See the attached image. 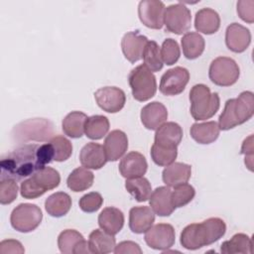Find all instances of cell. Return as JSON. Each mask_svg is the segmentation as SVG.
<instances>
[{
  "label": "cell",
  "instance_id": "obj_8",
  "mask_svg": "<svg viewBox=\"0 0 254 254\" xmlns=\"http://www.w3.org/2000/svg\"><path fill=\"white\" fill-rule=\"evenodd\" d=\"M43 213L41 208L33 203H20L11 212L12 227L19 232H31L41 223Z\"/></svg>",
  "mask_w": 254,
  "mask_h": 254
},
{
  "label": "cell",
  "instance_id": "obj_18",
  "mask_svg": "<svg viewBox=\"0 0 254 254\" xmlns=\"http://www.w3.org/2000/svg\"><path fill=\"white\" fill-rule=\"evenodd\" d=\"M147 43V37L141 35L138 31L127 32L121 40V49L124 57L130 63L138 62L142 59V55Z\"/></svg>",
  "mask_w": 254,
  "mask_h": 254
},
{
  "label": "cell",
  "instance_id": "obj_5",
  "mask_svg": "<svg viewBox=\"0 0 254 254\" xmlns=\"http://www.w3.org/2000/svg\"><path fill=\"white\" fill-rule=\"evenodd\" d=\"M60 183L59 172L51 167H44L22 182L20 192L24 198L33 199L43 195L47 190L56 189Z\"/></svg>",
  "mask_w": 254,
  "mask_h": 254
},
{
  "label": "cell",
  "instance_id": "obj_40",
  "mask_svg": "<svg viewBox=\"0 0 254 254\" xmlns=\"http://www.w3.org/2000/svg\"><path fill=\"white\" fill-rule=\"evenodd\" d=\"M50 143L54 149V160L57 162L66 161L72 153V145L70 141L62 135L54 136Z\"/></svg>",
  "mask_w": 254,
  "mask_h": 254
},
{
  "label": "cell",
  "instance_id": "obj_34",
  "mask_svg": "<svg viewBox=\"0 0 254 254\" xmlns=\"http://www.w3.org/2000/svg\"><path fill=\"white\" fill-rule=\"evenodd\" d=\"M252 246V240L247 234L236 233L229 240H226L221 244L220 252L224 254H251L253 252Z\"/></svg>",
  "mask_w": 254,
  "mask_h": 254
},
{
  "label": "cell",
  "instance_id": "obj_47",
  "mask_svg": "<svg viewBox=\"0 0 254 254\" xmlns=\"http://www.w3.org/2000/svg\"><path fill=\"white\" fill-rule=\"evenodd\" d=\"M0 252L1 253H24L25 249L22 246L21 242L14 239L3 240L0 243Z\"/></svg>",
  "mask_w": 254,
  "mask_h": 254
},
{
  "label": "cell",
  "instance_id": "obj_19",
  "mask_svg": "<svg viewBox=\"0 0 254 254\" xmlns=\"http://www.w3.org/2000/svg\"><path fill=\"white\" fill-rule=\"evenodd\" d=\"M142 124L149 130H157L168 119V110L166 106L159 102L153 101L146 104L140 114Z\"/></svg>",
  "mask_w": 254,
  "mask_h": 254
},
{
  "label": "cell",
  "instance_id": "obj_1",
  "mask_svg": "<svg viewBox=\"0 0 254 254\" xmlns=\"http://www.w3.org/2000/svg\"><path fill=\"white\" fill-rule=\"evenodd\" d=\"M54 160L52 144H23L2 157L1 180H22L35 174Z\"/></svg>",
  "mask_w": 254,
  "mask_h": 254
},
{
  "label": "cell",
  "instance_id": "obj_26",
  "mask_svg": "<svg viewBox=\"0 0 254 254\" xmlns=\"http://www.w3.org/2000/svg\"><path fill=\"white\" fill-rule=\"evenodd\" d=\"M220 27V17L211 8H202L195 13L194 28L197 32L211 35L218 31Z\"/></svg>",
  "mask_w": 254,
  "mask_h": 254
},
{
  "label": "cell",
  "instance_id": "obj_10",
  "mask_svg": "<svg viewBox=\"0 0 254 254\" xmlns=\"http://www.w3.org/2000/svg\"><path fill=\"white\" fill-rule=\"evenodd\" d=\"M164 24L166 30L182 35L188 32L191 24V15L190 9L182 3H176L168 6L165 9Z\"/></svg>",
  "mask_w": 254,
  "mask_h": 254
},
{
  "label": "cell",
  "instance_id": "obj_14",
  "mask_svg": "<svg viewBox=\"0 0 254 254\" xmlns=\"http://www.w3.org/2000/svg\"><path fill=\"white\" fill-rule=\"evenodd\" d=\"M97 105L108 113L119 112L125 105V92L116 86H104L94 92Z\"/></svg>",
  "mask_w": 254,
  "mask_h": 254
},
{
  "label": "cell",
  "instance_id": "obj_38",
  "mask_svg": "<svg viewBox=\"0 0 254 254\" xmlns=\"http://www.w3.org/2000/svg\"><path fill=\"white\" fill-rule=\"evenodd\" d=\"M178 156L177 148L162 147L157 144H153L151 148V158L153 162L161 167H167L174 163Z\"/></svg>",
  "mask_w": 254,
  "mask_h": 254
},
{
  "label": "cell",
  "instance_id": "obj_7",
  "mask_svg": "<svg viewBox=\"0 0 254 254\" xmlns=\"http://www.w3.org/2000/svg\"><path fill=\"white\" fill-rule=\"evenodd\" d=\"M128 82L133 97L138 101H147L156 94V77L145 64H140L130 71Z\"/></svg>",
  "mask_w": 254,
  "mask_h": 254
},
{
  "label": "cell",
  "instance_id": "obj_20",
  "mask_svg": "<svg viewBox=\"0 0 254 254\" xmlns=\"http://www.w3.org/2000/svg\"><path fill=\"white\" fill-rule=\"evenodd\" d=\"M104 152L107 161L115 162L123 157L128 148L127 135L121 130L111 131L104 140Z\"/></svg>",
  "mask_w": 254,
  "mask_h": 254
},
{
  "label": "cell",
  "instance_id": "obj_36",
  "mask_svg": "<svg viewBox=\"0 0 254 254\" xmlns=\"http://www.w3.org/2000/svg\"><path fill=\"white\" fill-rule=\"evenodd\" d=\"M125 188L127 191L139 202L148 200L152 193V186L144 177L126 179Z\"/></svg>",
  "mask_w": 254,
  "mask_h": 254
},
{
  "label": "cell",
  "instance_id": "obj_4",
  "mask_svg": "<svg viewBox=\"0 0 254 254\" xmlns=\"http://www.w3.org/2000/svg\"><path fill=\"white\" fill-rule=\"evenodd\" d=\"M190 114L194 120H206L211 118L219 109L220 98L214 92L211 93L207 85L198 83L190 91Z\"/></svg>",
  "mask_w": 254,
  "mask_h": 254
},
{
  "label": "cell",
  "instance_id": "obj_33",
  "mask_svg": "<svg viewBox=\"0 0 254 254\" xmlns=\"http://www.w3.org/2000/svg\"><path fill=\"white\" fill-rule=\"evenodd\" d=\"M184 56L188 60H194L201 56L204 51L205 42L203 37L196 32H188L182 38Z\"/></svg>",
  "mask_w": 254,
  "mask_h": 254
},
{
  "label": "cell",
  "instance_id": "obj_35",
  "mask_svg": "<svg viewBox=\"0 0 254 254\" xmlns=\"http://www.w3.org/2000/svg\"><path fill=\"white\" fill-rule=\"evenodd\" d=\"M109 130V120L103 115H92L87 117L84 124V133L91 140L103 138Z\"/></svg>",
  "mask_w": 254,
  "mask_h": 254
},
{
  "label": "cell",
  "instance_id": "obj_44",
  "mask_svg": "<svg viewBox=\"0 0 254 254\" xmlns=\"http://www.w3.org/2000/svg\"><path fill=\"white\" fill-rule=\"evenodd\" d=\"M237 13L244 22L252 24L254 22V1L253 0L238 1Z\"/></svg>",
  "mask_w": 254,
  "mask_h": 254
},
{
  "label": "cell",
  "instance_id": "obj_37",
  "mask_svg": "<svg viewBox=\"0 0 254 254\" xmlns=\"http://www.w3.org/2000/svg\"><path fill=\"white\" fill-rule=\"evenodd\" d=\"M142 59L144 61V64L152 72L159 71L163 68L164 63L161 57V50L155 41H148L145 46Z\"/></svg>",
  "mask_w": 254,
  "mask_h": 254
},
{
  "label": "cell",
  "instance_id": "obj_13",
  "mask_svg": "<svg viewBox=\"0 0 254 254\" xmlns=\"http://www.w3.org/2000/svg\"><path fill=\"white\" fill-rule=\"evenodd\" d=\"M165 4L158 0H142L138 5L140 21L148 28L159 30L164 25Z\"/></svg>",
  "mask_w": 254,
  "mask_h": 254
},
{
  "label": "cell",
  "instance_id": "obj_21",
  "mask_svg": "<svg viewBox=\"0 0 254 254\" xmlns=\"http://www.w3.org/2000/svg\"><path fill=\"white\" fill-rule=\"evenodd\" d=\"M79 161L80 164L87 169H101L107 162L103 146L94 142L87 143L80 150Z\"/></svg>",
  "mask_w": 254,
  "mask_h": 254
},
{
  "label": "cell",
  "instance_id": "obj_17",
  "mask_svg": "<svg viewBox=\"0 0 254 254\" xmlns=\"http://www.w3.org/2000/svg\"><path fill=\"white\" fill-rule=\"evenodd\" d=\"M250 43L251 33L246 27L238 23H232L226 28L225 44L230 51L242 53L246 51Z\"/></svg>",
  "mask_w": 254,
  "mask_h": 254
},
{
  "label": "cell",
  "instance_id": "obj_28",
  "mask_svg": "<svg viewBox=\"0 0 254 254\" xmlns=\"http://www.w3.org/2000/svg\"><path fill=\"white\" fill-rule=\"evenodd\" d=\"M220 129L215 121H207L203 123H193L190 133L191 138L198 144H210L219 136Z\"/></svg>",
  "mask_w": 254,
  "mask_h": 254
},
{
  "label": "cell",
  "instance_id": "obj_22",
  "mask_svg": "<svg viewBox=\"0 0 254 254\" xmlns=\"http://www.w3.org/2000/svg\"><path fill=\"white\" fill-rule=\"evenodd\" d=\"M155 221V212L149 206H134L129 211V227L132 232H146Z\"/></svg>",
  "mask_w": 254,
  "mask_h": 254
},
{
  "label": "cell",
  "instance_id": "obj_6",
  "mask_svg": "<svg viewBox=\"0 0 254 254\" xmlns=\"http://www.w3.org/2000/svg\"><path fill=\"white\" fill-rule=\"evenodd\" d=\"M54 137V125L45 118H33L16 125L12 131V138L23 144V142L37 141L46 142Z\"/></svg>",
  "mask_w": 254,
  "mask_h": 254
},
{
  "label": "cell",
  "instance_id": "obj_46",
  "mask_svg": "<svg viewBox=\"0 0 254 254\" xmlns=\"http://www.w3.org/2000/svg\"><path fill=\"white\" fill-rule=\"evenodd\" d=\"M113 252L115 254H126V253L141 254L142 249L137 243L133 241H122L115 246Z\"/></svg>",
  "mask_w": 254,
  "mask_h": 254
},
{
  "label": "cell",
  "instance_id": "obj_3",
  "mask_svg": "<svg viewBox=\"0 0 254 254\" xmlns=\"http://www.w3.org/2000/svg\"><path fill=\"white\" fill-rule=\"evenodd\" d=\"M254 114V95L251 91L241 92L237 98L228 99L218 118L220 130H230L248 121Z\"/></svg>",
  "mask_w": 254,
  "mask_h": 254
},
{
  "label": "cell",
  "instance_id": "obj_31",
  "mask_svg": "<svg viewBox=\"0 0 254 254\" xmlns=\"http://www.w3.org/2000/svg\"><path fill=\"white\" fill-rule=\"evenodd\" d=\"M87 116L81 111H71L62 122L64 133L70 138H80L84 133V124Z\"/></svg>",
  "mask_w": 254,
  "mask_h": 254
},
{
  "label": "cell",
  "instance_id": "obj_24",
  "mask_svg": "<svg viewBox=\"0 0 254 254\" xmlns=\"http://www.w3.org/2000/svg\"><path fill=\"white\" fill-rule=\"evenodd\" d=\"M191 175V167L181 162H174L167 166L163 173L162 179L167 187L175 188L179 185L186 184Z\"/></svg>",
  "mask_w": 254,
  "mask_h": 254
},
{
  "label": "cell",
  "instance_id": "obj_2",
  "mask_svg": "<svg viewBox=\"0 0 254 254\" xmlns=\"http://www.w3.org/2000/svg\"><path fill=\"white\" fill-rule=\"evenodd\" d=\"M226 231L225 222L219 217H210L200 223L187 225L180 237L182 246L188 250H196L220 239Z\"/></svg>",
  "mask_w": 254,
  "mask_h": 254
},
{
  "label": "cell",
  "instance_id": "obj_16",
  "mask_svg": "<svg viewBox=\"0 0 254 254\" xmlns=\"http://www.w3.org/2000/svg\"><path fill=\"white\" fill-rule=\"evenodd\" d=\"M146 158L139 152L132 151L125 155L119 163V172L125 179L143 177L147 172Z\"/></svg>",
  "mask_w": 254,
  "mask_h": 254
},
{
  "label": "cell",
  "instance_id": "obj_11",
  "mask_svg": "<svg viewBox=\"0 0 254 254\" xmlns=\"http://www.w3.org/2000/svg\"><path fill=\"white\" fill-rule=\"evenodd\" d=\"M189 80V70L183 66H175L162 75L159 89L164 95H178L185 90Z\"/></svg>",
  "mask_w": 254,
  "mask_h": 254
},
{
  "label": "cell",
  "instance_id": "obj_43",
  "mask_svg": "<svg viewBox=\"0 0 254 254\" xmlns=\"http://www.w3.org/2000/svg\"><path fill=\"white\" fill-rule=\"evenodd\" d=\"M103 203V197L99 192L91 191L82 195L78 201L79 207L84 212H95Z\"/></svg>",
  "mask_w": 254,
  "mask_h": 254
},
{
  "label": "cell",
  "instance_id": "obj_15",
  "mask_svg": "<svg viewBox=\"0 0 254 254\" xmlns=\"http://www.w3.org/2000/svg\"><path fill=\"white\" fill-rule=\"evenodd\" d=\"M58 246L64 254L90 253L88 242L84 240L81 233L74 229H65L58 237Z\"/></svg>",
  "mask_w": 254,
  "mask_h": 254
},
{
  "label": "cell",
  "instance_id": "obj_32",
  "mask_svg": "<svg viewBox=\"0 0 254 254\" xmlns=\"http://www.w3.org/2000/svg\"><path fill=\"white\" fill-rule=\"evenodd\" d=\"M94 180V175L85 167H78L74 169L66 180V185L69 190L75 192L83 191L89 189Z\"/></svg>",
  "mask_w": 254,
  "mask_h": 254
},
{
  "label": "cell",
  "instance_id": "obj_29",
  "mask_svg": "<svg viewBox=\"0 0 254 254\" xmlns=\"http://www.w3.org/2000/svg\"><path fill=\"white\" fill-rule=\"evenodd\" d=\"M88 246L90 253L106 254L114 250L116 246V241L114 235L109 234L104 230L94 229L89 234Z\"/></svg>",
  "mask_w": 254,
  "mask_h": 254
},
{
  "label": "cell",
  "instance_id": "obj_39",
  "mask_svg": "<svg viewBox=\"0 0 254 254\" xmlns=\"http://www.w3.org/2000/svg\"><path fill=\"white\" fill-rule=\"evenodd\" d=\"M195 195L194 188L189 184H182L174 188L171 193V200L175 208L183 207L192 200Z\"/></svg>",
  "mask_w": 254,
  "mask_h": 254
},
{
  "label": "cell",
  "instance_id": "obj_42",
  "mask_svg": "<svg viewBox=\"0 0 254 254\" xmlns=\"http://www.w3.org/2000/svg\"><path fill=\"white\" fill-rule=\"evenodd\" d=\"M18 194V185L15 180L3 179L0 182V202L9 204L13 202Z\"/></svg>",
  "mask_w": 254,
  "mask_h": 254
},
{
  "label": "cell",
  "instance_id": "obj_9",
  "mask_svg": "<svg viewBox=\"0 0 254 254\" xmlns=\"http://www.w3.org/2000/svg\"><path fill=\"white\" fill-rule=\"evenodd\" d=\"M208 75L214 84L219 86H230L238 80L240 69L233 59L218 57L211 62Z\"/></svg>",
  "mask_w": 254,
  "mask_h": 254
},
{
  "label": "cell",
  "instance_id": "obj_30",
  "mask_svg": "<svg viewBox=\"0 0 254 254\" xmlns=\"http://www.w3.org/2000/svg\"><path fill=\"white\" fill-rule=\"evenodd\" d=\"M71 203V197L66 192L58 191L46 199L45 208L51 216L62 217L69 211Z\"/></svg>",
  "mask_w": 254,
  "mask_h": 254
},
{
  "label": "cell",
  "instance_id": "obj_12",
  "mask_svg": "<svg viewBox=\"0 0 254 254\" xmlns=\"http://www.w3.org/2000/svg\"><path fill=\"white\" fill-rule=\"evenodd\" d=\"M175 240V229L169 223H158L145 232L146 243L156 250H168L174 245Z\"/></svg>",
  "mask_w": 254,
  "mask_h": 254
},
{
  "label": "cell",
  "instance_id": "obj_23",
  "mask_svg": "<svg viewBox=\"0 0 254 254\" xmlns=\"http://www.w3.org/2000/svg\"><path fill=\"white\" fill-rule=\"evenodd\" d=\"M183 138V129L176 122H165L155 133V144L167 147L177 148Z\"/></svg>",
  "mask_w": 254,
  "mask_h": 254
},
{
  "label": "cell",
  "instance_id": "obj_27",
  "mask_svg": "<svg viewBox=\"0 0 254 254\" xmlns=\"http://www.w3.org/2000/svg\"><path fill=\"white\" fill-rule=\"evenodd\" d=\"M100 228L109 234H117L124 225V214L116 207H105L98 215Z\"/></svg>",
  "mask_w": 254,
  "mask_h": 254
},
{
  "label": "cell",
  "instance_id": "obj_45",
  "mask_svg": "<svg viewBox=\"0 0 254 254\" xmlns=\"http://www.w3.org/2000/svg\"><path fill=\"white\" fill-rule=\"evenodd\" d=\"M253 135L247 137L241 146V154L245 155V165L250 170L253 171Z\"/></svg>",
  "mask_w": 254,
  "mask_h": 254
},
{
  "label": "cell",
  "instance_id": "obj_25",
  "mask_svg": "<svg viewBox=\"0 0 254 254\" xmlns=\"http://www.w3.org/2000/svg\"><path fill=\"white\" fill-rule=\"evenodd\" d=\"M170 187H159L152 191L149 203L153 211L159 216H169L175 210L171 200Z\"/></svg>",
  "mask_w": 254,
  "mask_h": 254
},
{
  "label": "cell",
  "instance_id": "obj_41",
  "mask_svg": "<svg viewBox=\"0 0 254 254\" xmlns=\"http://www.w3.org/2000/svg\"><path fill=\"white\" fill-rule=\"evenodd\" d=\"M160 50L163 63L167 65H172L176 64L181 56L179 44L176 40L171 38H168L163 42Z\"/></svg>",
  "mask_w": 254,
  "mask_h": 254
}]
</instances>
